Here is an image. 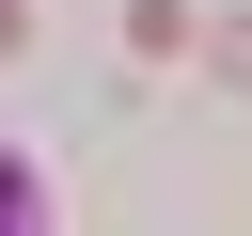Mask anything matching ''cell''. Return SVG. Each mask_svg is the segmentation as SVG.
<instances>
[{
	"mask_svg": "<svg viewBox=\"0 0 252 236\" xmlns=\"http://www.w3.org/2000/svg\"><path fill=\"white\" fill-rule=\"evenodd\" d=\"M126 47H142V63H173V47H205V31H189V0H126Z\"/></svg>",
	"mask_w": 252,
	"mask_h": 236,
	"instance_id": "6da1fadb",
	"label": "cell"
},
{
	"mask_svg": "<svg viewBox=\"0 0 252 236\" xmlns=\"http://www.w3.org/2000/svg\"><path fill=\"white\" fill-rule=\"evenodd\" d=\"M205 63H220V79H252V16H220V31H205Z\"/></svg>",
	"mask_w": 252,
	"mask_h": 236,
	"instance_id": "3957f363",
	"label": "cell"
},
{
	"mask_svg": "<svg viewBox=\"0 0 252 236\" xmlns=\"http://www.w3.org/2000/svg\"><path fill=\"white\" fill-rule=\"evenodd\" d=\"M0 236H47V189H32V157H0Z\"/></svg>",
	"mask_w": 252,
	"mask_h": 236,
	"instance_id": "7a4b0ae2",
	"label": "cell"
},
{
	"mask_svg": "<svg viewBox=\"0 0 252 236\" xmlns=\"http://www.w3.org/2000/svg\"><path fill=\"white\" fill-rule=\"evenodd\" d=\"M16 47H32V16H16V0H0V63H16Z\"/></svg>",
	"mask_w": 252,
	"mask_h": 236,
	"instance_id": "277c9868",
	"label": "cell"
}]
</instances>
